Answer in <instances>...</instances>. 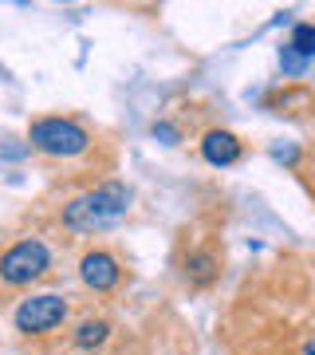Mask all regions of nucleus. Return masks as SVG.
<instances>
[{"mask_svg":"<svg viewBox=\"0 0 315 355\" xmlns=\"http://www.w3.org/2000/svg\"><path fill=\"white\" fill-rule=\"evenodd\" d=\"M79 280H83L91 292H111L114 284L123 280V265H118L107 249H91V253H83V261H79Z\"/></svg>","mask_w":315,"mask_h":355,"instance_id":"nucleus-5","label":"nucleus"},{"mask_svg":"<svg viewBox=\"0 0 315 355\" xmlns=\"http://www.w3.org/2000/svg\"><path fill=\"white\" fill-rule=\"evenodd\" d=\"M67 300L63 296H55V292H39V296H28V300H20V308H16V331L20 336H48V331L63 328V320H67Z\"/></svg>","mask_w":315,"mask_h":355,"instance_id":"nucleus-4","label":"nucleus"},{"mask_svg":"<svg viewBox=\"0 0 315 355\" xmlns=\"http://www.w3.org/2000/svg\"><path fill=\"white\" fill-rule=\"evenodd\" d=\"M130 202H134V193L123 182H102V186L79 193L63 205V225L71 233H99V229L118 225L130 214Z\"/></svg>","mask_w":315,"mask_h":355,"instance_id":"nucleus-1","label":"nucleus"},{"mask_svg":"<svg viewBox=\"0 0 315 355\" xmlns=\"http://www.w3.org/2000/svg\"><path fill=\"white\" fill-rule=\"evenodd\" d=\"M154 139H165V142H177V130L170 123H154Z\"/></svg>","mask_w":315,"mask_h":355,"instance_id":"nucleus-11","label":"nucleus"},{"mask_svg":"<svg viewBox=\"0 0 315 355\" xmlns=\"http://www.w3.org/2000/svg\"><path fill=\"white\" fill-rule=\"evenodd\" d=\"M240 154H244V146H240V139L233 130H205L201 158L209 166H233V162H240Z\"/></svg>","mask_w":315,"mask_h":355,"instance_id":"nucleus-6","label":"nucleus"},{"mask_svg":"<svg viewBox=\"0 0 315 355\" xmlns=\"http://www.w3.org/2000/svg\"><path fill=\"white\" fill-rule=\"evenodd\" d=\"M48 268H51V253H48V245L36 241V237L16 241L8 253L0 257V280L12 284V288H24L32 280L48 277Z\"/></svg>","mask_w":315,"mask_h":355,"instance_id":"nucleus-3","label":"nucleus"},{"mask_svg":"<svg viewBox=\"0 0 315 355\" xmlns=\"http://www.w3.org/2000/svg\"><path fill=\"white\" fill-rule=\"evenodd\" d=\"M28 142H32V150L48 154V158H79L91 150V130L75 119L51 114V119H36L28 127Z\"/></svg>","mask_w":315,"mask_h":355,"instance_id":"nucleus-2","label":"nucleus"},{"mask_svg":"<svg viewBox=\"0 0 315 355\" xmlns=\"http://www.w3.org/2000/svg\"><path fill=\"white\" fill-rule=\"evenodd\" d=\"M288 48L296 51L300 60H312V55H315V24H296V28H291Z\"/></svg>","mask_w":315,"mask_h":355,"instance_id":"nucleus-9","label":"nucleus"},{"mask_svg":"<svg viewBox=\"0 0 315 355\" xmlns=\"http://www.w3.org/2000/svg\"><path fill=\"white\" fill-rule=\"evenodd\" d=\"M107 340H111V320H102V316L83 320V324L75 328V336H71V343L83 347V352H95V347H102Z\"/></svg>","mask_w":315,"mask_h":355,"instance_id":"nucleus-7","label":"nucleus"},{"mask_svg":"<svg viewBox=\"0 0 315 355\" xmlns=\"http://www.w3.org/2000/svg\"><path fill=\"white\" fill-rule=\"evenodd\" d=\"M280 64H284V71H291V76H296V71H303V64H307V60H300L291 48H284V51H280Z\"/></svg>","mask_w":315,"mask_h":355,"instance_id":"nucleus-10","label":"nucleus"},{"mask_svg":"<svg viewBox=\"0 0 315 355\" xmlns=\"http://www.w3.org/2000/svg\"><path fill=\"white\" fill-rule=\"evenodd\" d=\"M186 277L193 280V284H209V280L217 277V257L213 253H193L186 261Z\"/></svg>","mask_w":315,"mask_h":355,"instance_id":"nucleus-8","label":"nucleus"},{"mask_svg":"<svg viewBox=\"0 0 315 355\" xmlns=\"http://www.w3.org/2000/svg\"><path fill=\"white\" fill-rule=\"evenodd\" d=\"M303 355H315V340H307V343H303Z\"/></svg>","mask_w":315,"mask_h":355,"instance_id":"nucleus-12","label":"nucleus"}]
</instances>
